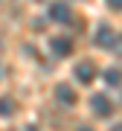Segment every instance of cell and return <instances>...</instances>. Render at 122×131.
Listing matches in <instances>:
<instances>
[{
    "mask_svg": "<svg viewBox=\"0 0 122 131\" xmlns=\"http://www.w3.org/2000/svg\"><path fill=\"white\" fill-rule=\"evenodd\" d=\"M90 111L96 117H111L113 114V102L108 99V93H93L90 96Z\"/></svg>",
    "mask_w": 122,
    "mask_h": 131,
    "instance_id": "obj_1",
    "label": "cell"
},
{
    "mask_svg": "<svg viewBox=\"0 0 122 131\" xmlns=\"http://www.w3.org/2000/svg\"><path fill=\"white\" fill-rule=\"evenodd\" d=\"M105 79H108V84H119V82H122V73H119V70H108Z\"/></svg>",
    "mask_w": 122,
    "mask_h": 131,
    "instance_id": "obj_8",
    "label": "cell"
},
{
    "mask_svg": "<svg viewBox=\"0 0 122 131\" xmlns=\"http://www.w3.org/2000/svg\"><path fill=\"white\" fill-rule=\"evenodd\" d=\"M55 96H58L61 105H76V93L67 88V84H58V88H55Z\"/></svg>",
    "mask_w": 122,
    "mask_h": 131,
    "instance_id": "obj_6",
    "label": "cell"
},
{
    "mask_svg": "<svg viewBox=\"0 0 122 131\" xmlns=\"http://www.w3.org/2000/svg\"><path fill=\"white\" fill-rule=\"evenodd\" d=\"M108 6H111L113 12H122V0H108Z\"/></svg>",
    "mask_w": 122,
    "mask_h": 131,
    "instance_id": "obj_9",
    "label": "cell"
},
{
    "mask_svg": "<svg viewBox=\"0 0 122 131\" xmlns=\"http://www.w3.org/2000/svg\"><path fill=\"white\" fill-rule=\"evenodd\" d=\"M96 44L102 50H113V44H116V35H113V29L108 26V24H102L96 29Z\"/></svg>",
    "mask_w": 122,
    "mask_h": 131,
    "instance_id": "obj_2",
    "label": "cell"
},
{
    "mask_svg": "<svg viewBox=\"0 0 122 131\" xmlns=\"http://www.w3.org/2000/svg\"><path fill=\"white\" fill-rule=\"evenodd\" d=\"M50 18H52V20H64V24H67V18H70V6H67V3H52V6H50Z\"/></svg>",
    "mask_w": 122,
    "mask_h": 131,
    "instance_id": "obj_5",
    "label": "cell"
},
{
    "mask_svg": "<svg viewBox=\"0 0 122 131\" xmlns=\"http://www.w3.org/2000/svg\"><path fill=\"white\" fill-rule=\"evenodd\" d=\"M76 79H79L81 84H90L96 79V67L90 64V61H81V64H76Z\"/></svg>",
    "mask_w": 122,
    "mask_h": 131,
    "instance_id": "obj_3",
    "label": "cell"
},
{
    "mask_svg": "<svg viewBox=\"0 0 122 131\" xmlns=\"http://www.w3.org/2000/svg\"><path fill=\"white\" fill-rule=\"evenodd\" d=\"M15 108H18V105H15V99L3 96V99H0V117H12V114H15Z\"/></svg>",
    "mask_w": 122,
    "mask_h": 131,
    "instance_id": "obj_7",
    "label": "cell"
},
{
    "mask_svg": "<svg viewBox=\"0 0 122 131\" xmlns=\"http://www.w3.org/2000/svg\"><path fill=\"white\" fill-rule=\"evenodd\" d=\"M50 47H52V52H55L58 58H67L73 52V41H70V38H52Z\"/></svg>",
    "mask_w": 122,
    "mask_h": 131,
    "instance_id": "obj_4",
    "label": "cell"
}]
</instances>
